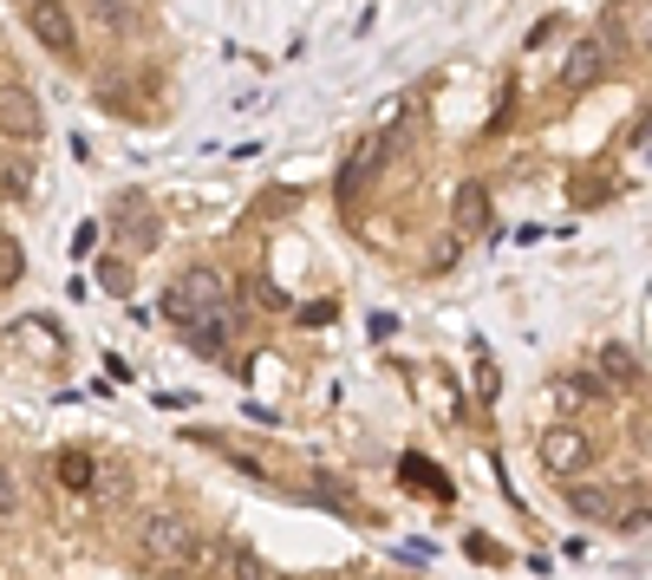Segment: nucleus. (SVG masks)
<instances>
[{
    "label": "nucleus",
    "mask_w": 652,
    "mask_h": 580,
    "mask_svg": "<svg viewBox=\"0 0 652 580\" xmlns=\"http://www.w3.org/2000/svg\"><path fill=\"white\" fill-rule=\"evenodd\" d=\"M137 555H144L150 568H183V562H196V555H202L196 522L176 516V509H150V516L137 522Z\"/></svg>",
    "instance_id": "obj_1"
},
{
    "label": "nucleus",
    "mask_w": 652,
    "mask_h": 580,
    "mask_svg": "<svg viewBox=\"0 0 652 580\" xmlns=\"http://www.w3.org/2000/svg\"><path fill=\"white\" fill-rule=\"evenodd\" d=\"M111 242H118L124 255H150V248L163 242V222H157V209L144 202V189H124V196L111 202Z\"/></svg>",
    "instance_id": "obj_2"
},
{
    "label": "nucleus",
    "mask_w": 652,
    "mask_h": 580,
    "mask_svg": "<svg viewBox=\"0 0 652 580\" xmlns=\"http://www.w3.org/2000/svg\"><path fill=\"white\" fill-rule=\"evenodd\" d=\"M542 470H549L555 483H581V477L594 470V437L575 431V424H555V431L542 437Z\"/></svg>",
    "instance_id": "obj_3"
},
{
    "label": "nucleus",
    "mask_w": 652,
    "mask_h": 580,
    "mask_svg": "<svg viewBox=\"0 0 652 580\" xmlns=\"http://www.w3.org/2000/svg\"><path fill=\"white\" fill-rule=\"evenodd\" d=\"M614 59H620V52H614L607 33H581V39L568 46V59H562V85H568V91H594V85L614 72Z\"/></svg>",
    "instance_id": "obj_4"
},
{
    "label": "nucleus",
    "mask_w": 652,
    "mask_h": 580,
    "mask_svg": "<svg viewBox=\"0 0 652 580\" xmlns=\"http://www.w3.org/2000/svg\"><path fill=\"white\" fill-rule=\"evenodd\" d=\"M26 26H33V39H39L52 59H72V52H78V26H72V7H65V0H26Z\"/></svg>",
    "instance_id": "obj_5"
},
{
    "label": "nucleus",
    "mask_w": 652,
    "mask_h": 580,
    "mask_svg": "<svg viewBox=\"0 0 652 580\" xmlns=\"http://www.w3.org/2000/svg\"><path fill=\"white\" fill-rule=\"evenodd\" d=\"M398 144H405L398 131H379V137H366V144H359V150H353V157L340 163V196L353 202V196H359V189H366V183H372V176L385 170V157H392Z\"/></svg>",
    "instance_id": "obj_6"
},
{
    "label": "nucleus",
    "mask_w": 652,
    "mask_h": 580,
    "mask_svg": "<svg viewBox=\"0 0 652 580\" xmlns=\"http://www.w3.org/2000/svg\"><path fill=\"white\" fill-rule=\"evenodd\" d=\"M0 137H13V144H39L46 137V111H39V98L26 85H0Z\"/></svg>",
    "instance_id": "obj_7"
},
{
    "label": "nucleus",
    "mask_w": 652,
    "mask_h": 580,
    "mask_svg": "<svg viewBox=\"0 0 652 580\" xmlns=\"http://www.w3.org/2000/svg\"><path fill=\"white\" fill-rule=\"evenodd\" d=\"M601 33L614 39V52H627V46H647L652 52V0H620Z\"/></svg>",
    "instance_id": "obj_8"
},
{
    "label": "nucleus",
    "mask_w": 652,
    "mask_h": 580,
    "mask_svg": "<svg viewBox=\"0 0 652 580\" xmlns=\"http://www.w3.org/2000/svg\"><path fill=\"white\" fill-rule=\"evenodd\" d=\"M176 294H183L196 313H229V274H222V268H189V274L176 281Z\"/></svg>",
    "instance_id": "obj_9"
},
{
    "label": "nucleus",
    "mask_w": 652,
    "mask_h": 580,
    "mask_svg": "<svg viewBox=\"0 0 652 580\" xmlns=\"http://www.w3.org/2000/svg\"><path fill=\"white\" fill-rule=\"evenodd\" d=\"M594 372L607 379V392H627V385H640V379H647L640 353H633V346H620V340H607V346L594 353Z\"/></svg>",
    "instance_id": "obj_10"
},
{
    "label": "nucleus",
    "mask_w": 652,
    "mask_h": 580,
    "mask_svg": "<svg viewBox=\"0 0 652 580\" xmlns=\"http://www.w3.org/2000/svg\"><path fill=\"white\" fill-rule=\"evenodd\" d=\"M549 398H555V405H568V411H588V405H607L614 392H607V379H601V372H562V379L549 385Z\"/></svg>",
    "instance_id": "obj_11"
},
{
    "label": "nucleus",
    "mask_w": 652,
    "mask_h": 580,
    "mask_svg": "<svg viewBox=\"0 0 652 580\" xmlns=\"http://www.w3.org/2000/svg\"><path fill=\"white\" fill-rule=\"evenodd\" d=\"M568 509L581 516V522H614L620 509H614V490H601V483H568Z\"/></svg>",
    "instance_id": "obj_12"
},
{
    "label": "nucleus",
    "mask_w": 652,
    "mask_h": 580,
    "mask_svg": "<svg viewBox=\"0 0 652 580\" xmlns=\"http://www.w3.org/2000/svg\"><path fill=\"white\" fill-rule=\"evenodd\" d=\"M91 13H98L118 39H137V33H144V0H91Z\"/></svg>",
    "instance_id": "obj_13"
},
{
    "label": "nucleus",
    "mask_w": 652,
    "mask_h": 580,
    "mask_svg": "<svg viewBox=\"0 0 652 580\" xmlns=\"http://www.w3.org/2000/svg\"><path fill=\"white\" fill-rule=\"evenodd\" d=\"M451 215H457V229H490V189H483V183H464V189L451 196Z\"/></svg>",
    "instance_id": "obj_14"
},
{
    "label": "nucleus",
    "mask_w": 652,
    "mask_h": 580,
    "mask_svg": "<svg viewBox=\"0 0 652 580\" xmlns=\"http://www.w3.org/2000/svg\"><path fill=\"white\" fill-rule=\"evenodd\" d=\"M209 562H216V575H222V580H268V568H261V555H248L242 542H229V548H216Z\"/></svg>",
    "instance_id": "obj_15"
},
{
    "label": "nucleus",
    "mask_w": 652,
    "mask_h": 580,
    "mask_svg": "<svg viewBox=\"0 0 652 580\" xmlns=\"http://www.w3.org/2000/svg\"><path fill=\"white\" fill-rule=\"evenodd\" d=\"M229 326H235L229 313H209V320H196V326H189L183 340H189V353H202V359H216V353L229 346Z\"/></svg>",
    "instance_id": "obj_16"
},
{
    "label": "nucleus",
    "mask_w": 652,
    "mask_h": 580,
    "mask_svg": "<svg viewBox=\"0 0 652 580\" xmlns=\"http://www.w3.org/2000/svg\"><path fill=\"white\" fill-rule=\"evenodd\" d=\"M59 483H65V490H78V496H91V483H98V464H91L85 451H65V457H59Z\"/></svg>",
    "instance_id": "obj_17"
},
{
    "label": "nucleus",
    "mask_w": 652,
    "mask_h": 580,
    "mask_svg": "<svg viewBox=\"0 0 652 580\" xmlns=\"http://www.w3.org/2000/svg\"><path fill=\"white\" fill-rule=\"evenodd\" d=\"M91 496H98L104 509H124V496H131V470H124V464H111V470H98V483H91Z\"/></svg>",
    "instance_id": "obj_18"
},
{
    "label": "nucleus",
    "mask_w": 652,
    "mask_h": 580,
    "mask_svg": "<svg viewBox=\"0 0 652 580\" xmlns=\"http://www.w3.org/2000/svg\"><path fill=\"white\" fill-rule=\"evenodd\" d=\"M98 287H104V294H131V261H124V255H104V261H98Z\"/></svg>",
    "instance_id": "obj_19"
},
{
    "label": "nucleus",
    "mask_w": 652,
    "mask_h": 580,
    "mask_svg": "<svg viewBox=\"0 0 652 580\" xmlns=\"http://www.w3.org/2000/svg\"><path fill=\"white\" fill-rule=\"evenodd\" d=\"M20 268H26L20 242H13V235H0V287H13V281H20Z\"/></svg>",
    "instance_id": "obj_20"
},
{
    "label": "nucleus",
    "mask_w": 652,
    "mask_h": 580,
    "mask_svg": "<svg viewBox=\"0 0 652 580\" xmlns=\"http://www.w3.org/2000/svg\"><path fill=\"white\" fill-rule=\"evenodd\" d=\"M307 496H327V509H346V483H340V477H313Z\"/></svg>",
    "instance_id": "obj_21"
},
{
    "label": "nucleus",
    "mask_w": 652,
    "mask_h": 580,
    "mask_svg": "<svg viewBox=\"0 0 652 580\" xmlns=\"http://www.w3.org/2000/svg\"><path fill=\"white\" fill-rule=\"evenodd\" d=\"M7 516H20V477L0 464V522H7Z\"/></svg>",
    "instance_id": "obj_22"
},
{
    "label": "nucleus",
    "mask_w": 652,
    "mask_h": 580,
    "mask_svg": "<svg viewBox=\"0 0 652 580\" xmlns=\"http://www.w3.org/2000/svg\"><path fill=\"white\" fill-rule=\"evenodd\" d=\"M405 477H411V483H431L438 496H451V483H444V477H438L431 464H418V457H405Z\"/></svg>",
    "instance_id": "obj_23"
},
{
    "label": "nucleus",
    "mask_w": 652,
    "mask_h": 580,
    "mask_svg": "<svg viewBox=\"0 0 652 580\" xmlns=\"http://www.w3.org/2000/svg\"><path fill=\"white\" fill-rule=\"evenodd\" d=\"M268 580H294V575H268Z\"/></svg>",
    "instance_id": "obj_24"
},
{
    "label": "nucleus",
    "mask_w": 652,
    "mask_h": 580,
    "mask_svg": "<svg viewBox=\"0 0 652 580\" xmlns=\"http://www.w3.org/2000/svg\"><path fill=\"white\" fill-rule=\"evenodd\" d=\"M366 580H379V575H366Z\"/></svg>",
    "instance_id": "obj_25"
}]
</instances>
